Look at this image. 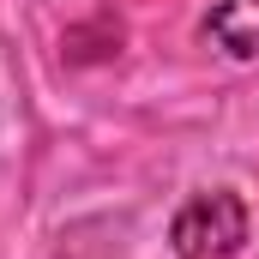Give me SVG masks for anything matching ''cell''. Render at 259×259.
<instances>
[{
	"instance_id": "cell-1",
	"label": "cell",
	"mask_w": 259,
	"mask_h": 259,
	"mask_svg": "<svg viewBox=\"0 0 259 259\" xmlns=\"http://www.w3.org/2000/svg\"><path fill=\"white\" fill-rule=\"evenodd\" d=\"M241 241H247V205L229 187L193 193L169 223L175 259H229V253H241Z\"/></svg>"
},
{
	"instance_id": "cell-2",
	"label": "cell",
	"mask_w": 259,
	"mask_h": 259,
	"mask_svg": "<svg viewBox=\"0 0 259 259\" xmlns=\"http://www.w3.org/2000/svg\"><path fill=\"white\" fill-rule=\"evenodd\" d=\"M205 30L235 61H259V0H217V12L205 18Z\"/></svg>"
}]
</instances>
